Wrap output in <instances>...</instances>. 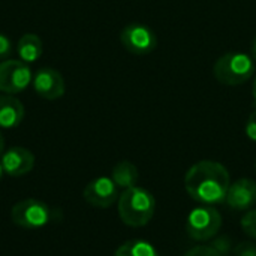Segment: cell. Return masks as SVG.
Here are the masks:
<instances>
[{"instance_id":"cell-1","label":"cell","mask_w":256,"mask_h":256,"mask_svg":"<svg viewBox=\"0 0 256 256\" xmlns=\"http://www.w3.org/2000/svg\"><path fill=\"white\" fill-rule=\"evenodd\" d=\"M231 177L228 170L214 160H200L184 176V189L201 204H220L225 201Z\"/></svg>"},{"instance_id":"cell-2","label":"cell","mask_w":256,"mask_h":256,"mask_svg":"<svg viewBox=\"0 0 256 256\" xmlns=\"http://www.w3.org/2000/svg\"><path fill=\"white\" fill-rule=\"evenodd\" d=\"M156 210V201L152 192L144 188L134 186L124 189L118 196V216L122 222L132 228L146 226Z\"/></svg>"},{"instance_id":"cell-3","label":"cell","mask_w":256,"mask_h":256,"mask_svg":"<svg viewBox=\"0 0 256 256\" xmlns=\"http://www.w3.org/2000/svg\"><path fill=\"white\" fill-rule=\"evenodd\" d=\"M213 74L220 84L228 87H237L254 76L255 60L246 52L231 51L216 60Z\"/></svg>"},{"instance_id":"cell-4","label":"cell","mask_w":256,"mask_h":256,"mask_svg":"<svg viewBox=\"0 0 256 256\" xmlns=\"http://www.w3.org/2000/svg\"><path fill=\"white\" fill-rule=\"evenodd\" d=\"M222 228V214L212 207H200L190 212L186 231L192 240L207 242L218 236Z\"/></svg>"},{"instance_id":"cell-5","label":"cell","mask_w":256,"mask_h":256,"mask_svg":"<svg viewBox=\"0 0 256 256\" xmlns=\"http://www.w3.org/2000/svg\"><path fill=\"white\" fill-rule=\"evenodd\" d=\"M50 207L34 198H27L16 202L10 210L12 222L24 230H38L50 222Z\"/></svg>"},{"instance_id":"cell-6","label":"cell","mask_w":256,"mask_h":256,"mask_svg":"<svg viewBox=\"0 0 256 256\" xmlns=\"http://www.w3.org/2000/svg\"><path fill=\"white\" fill-rule=\"evenodd\" d=\"M33 81L32 70L22 60L0 62V92L4 94H18Z\"/></svg>"},{"instance_id":"cell-7","label":"cell","mask_w":256,"mask_h":256,"mask_svg":"<svg viewBox=\"0 0 256 256\" xmlns=\"http://www.w3.org/2000/svg\"><path fill=\"white\" fill-rule=\"evenodd\" d=\"M120 42L126 51L136 56L150 54L158 46V38L154 32L141 22L128 24L120 33Z\"/></svg>"},{"instance_id":"cell-8","label":"cell","mask_w":256,"mask_h":256,"mask_svg":"<svg viewBox=\"0 0 256 256\" xmlns=\"http://www.w3.org/2000/svg\"><path fill=\"white\" fill-rule=\"evenodd\" d=\"M117 184L110 177H98L92 180L82 192L84 200L98 208H108L118 200Z\"/></svg>"},{"instance_id":"cell-9","label":"cell","mask_w":256,"mask_h":256,"mask_svg":"<svg viewBox=\"0 0 256 256\" xmlns=\"http://www.w3.org/2000/svg\"><path fill=\"white\" fill-rule=\"evenodd\" d=\"M32 84L36 94L46 100H56L64 94V80L58 70L51 68L39 69L34 74Z\"/></svg>"},{"instance_id":"cell-10","label":"cell","mask_w":256,"mask_h":256,"mask_svg":"<svg viewBox=\"0 0 256 256\" xmlns=\"http://www.w3.org/2000/svg\"><path fill=\"white\" fill-rule=\"evenodd\" d=\"M225 202L230 208L237 212L250 210L256 204V183L250 178H240L234 182L228 189Z\"/></svg>"},{"instance_id":"cell-11","label":"cell","mask_w":256,"mask_h":256,"mask_svg":"<svg viewBox=\"0 0 256 256\" xmlns=\"http://www.w3.org/2000/svg\"><path fill=\"white\" fill-rule=\"evenodd\" d=\"M0 160H2L4 174L10 177L26 176L34 166V154L24 147H10L2 154Z\"/></svg>"},{"instance_id":"cell-12","label":"cell","mask_w":256,"mask_h":256,"mask_svg":"<svg viewBox=\"0 0 256 256\" xmlns=\"http://www.w3.org/2000/svg\"><path fill=\"white\" fill-rule=\"evenodd\" d=\"M24 118V105L12 94L0 96V128L12 129L21 124Z\"/></svg>"},{"instance_id":"cell-13","label":"cell","mask_w":256,"mask_h":256,"mask_svg":"<svg viewBox=\"0 0 256 256\" xmlns=\"http://www.w3.org/2000/svg\"><path fill=\"white\" fill-rule=\"evenodd\" d=\"M16 52L20 58L24 63H33L36 62L42 52H44V45L42 40L38 34L34 33H26L20 38L18 45H16Z\"/></svg>"},{"instance_id":"cell-14","label":"cell","mask_w":256,"mask_h":256,"mask_svg":"<svg viewBox=\"0 0 256 256\" xmlns=\"http://www.w3.org/2000/svg\"><path fill=\"white\" fill-rule=\"evenodd\" d=\"M138 177H140L138 168L129 160H122L112 168V177L111 178L117 184V188H122L123 190L134 188L138 182Z\"/></svg>"},{"instance_id":"cell-15","label":"cell","mask_w":256,"mask_h":256,"mask_svg":"<svg viewBox=\"0 0 256 256\" xmlns=\"http://www.w3.org/2000/svg\"><path fill=\"white\" fill-rule=\"evenodd\" d=\"M114 256H159L154 246L146 240H129L118 246Z\"/></svg>"},{"instance_id":"cell-16","label":"cell","mask_w":256,"mask_h":256,"mask_svg":"<svg viewBox=\"0 0 256 256\" xmlns=\"http://www.w3.org/2000/svg\"><path fill=\"white\" fill-rule=\"evenodd\" d=\"M242 230L252 238L256 240V208L248 210L242 219Z\"/></svg>"},{"instance_id":"cell-17","label":"cell","mask_w":256,"mask_h":256,"mask_svg":"<svg viewBox=\"0 0 256 256\" xmlns=\"http://www.w3.org/2000/svg\"><path fill=\"white\" fill-rule=\"evenodd\" d=\"M184 256H222L213 246H195L189 249Z\"/></svg>"},{"instance_id":"cell-18","label":"cell","mask_w":256,"mask_h":256,"mask_svg":"<svg viewBox=\"0 0 256 256\" xmlns=\"http://www.w3.org/2000/svg\"><path fill=\"white\" fill-rule=\"evenodd\" d=\"M12 52H14L12 40L6 34L0 33V60H8Z\"/></svg>"},{"instance_id":"cell-19","label":"cell","mask_w":256,"mask_h":256,"mask_svg":"<svg viewBox=\"0 0 256 256\" xmlns=\"http://www.w3.org/2000/svg\"><path fill=\"white\" fill-rule=\"evenodd\" d=\"M232 254L234 256H256V244L249 242L240 243L238 246H236Z\"/></svg>"},{"instance_id":"cell-20","label":"cell","mask_w":256,"mask_h":256,"mask_svg":"<svg viewBox=\"0 0 256 256\" xmlns=\"http://www.w3.org/2000/svg\"><path fill=\"white\" fill-rule=\"evenodd\" d=\"M219 254L222 256H226L230 254V250H231V242H230V238L228 237H220V238H218V240H214L213 242V244H212Z\"/></svg>"},{"instance_id":"cell-21","label":"cell","mask_w":256,"mask_h":256,"mask_svg":"<svg viewBox=\"0 0 256 256\" xmlns=\"http://www.w3.org/2000/svg\"><path fill=\"white\" fill-rule=\"evenodd\" d=\"M244 130H246L248 138L256 142V110H254V111L250 112V116H249V118H248V122H246Z\"/></svg>"},{"instance_id":"cell-22","label":"cell","mask_w":256,"mask_h":256,"mask_svg":"<svg viewBox=\"0 0 256 256\" xmlns=\"http://www.w3.org/2000/svg\"><path fill=\"white\" fill-rule=\"evenodd\" d=\"M3 153H4V138H3V134L0 132V158Z\"/></svg>"},{"instance_id":"cell-23","label":"cell","mask_w":256,"mask_h":256,"mask_svg":"<svg viewBox=\"0 0 256 256\" xmlns=\"http://www.w3.org/2000/svg\"><path fill=\"white\" fill-rule=\"evenodd\" d=\"M250 48H252V58L256 62V36L254 38V40H252V46Z\"/></svg>"},{"instance_id":"cell-24","label":"cell","mask_w":256,"mask_h":256,"mask_svg":"<svg viewBox=\"0 0 256 256\" xmlns=\"http://www.w3.org/2000/svg\"><path fill=\"white\" fill-rule=\"evenodd\" d=\"M252 96H254V100H255L256 104V76L255 80H254V86H252Z\"/></svg>"},{"instance_id":"cell-25","label":"cell","mask_w":256,"mask_h":256,"mask_svg":"<svg viewBox=\"0 0 256 256\" xmlns=\"http://www.w3.org/2000/svg\"><path fill=\"white\" fill-rule=\"evenodd\" d=\"M3 174H4V170H3V165H2V160H0V180L3 177Z\"/></svg>"},{"instance_id":"cell-26","label":"cell","mask_w":256,"mask_h":256,"mask_svg":"<svg viewBox=\"0 0 256 256\" xmlns=\"http://www.w3.org/2000/svg\"><path fill=\"white\" fill-rule=\"evenodd\" d=\"M255 166H256V164H255Z\"/></svg>"}]
</instances>
